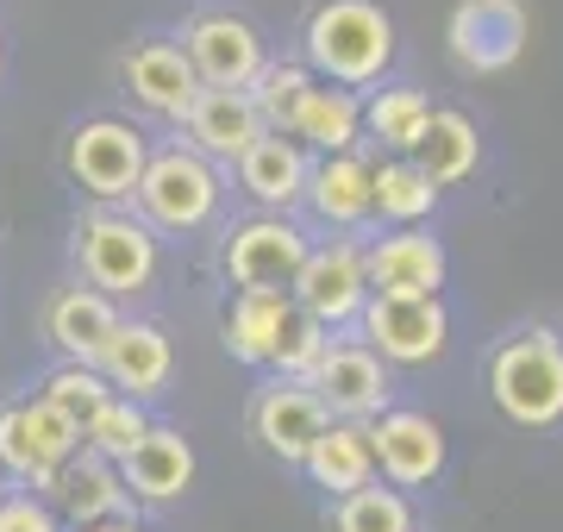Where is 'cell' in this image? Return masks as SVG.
I'll return each instance as SVG.
<instances>
[{
  "instance_id": "cell-15",
  "label": "cell",
  "mask_w": 563,
  "mask_h": 532,
  "mask_svg": "<svg viewBox=\"0 0 563 532\" xmlns=\"http://www.w3.org/2000/svg\"><path fill=\"white\" fill-rule=\"evenodd\" d=\"M251 426H257V445L282 464H307V451L320 445V432L332 426L320 408V395L307 383H269L251 408Z\"/></svg>"
},
{
  "instance_id": "cell-34",
  "label": "cell",
  "mask_w": 563,
  "mask_h": 532,
  "mask_svg": "<svg viewBox=\"0 0 563 532\" xmlns=\"http://www.w3.org/2000/svg\"><path fill=\"white\" fill-rule=\"evenodd\" d=\"M325 345H332V339H325V326L313 320V313L295 308L288 320H282V339H276L269 369H282V383H307V376H313V364L325 357Z\"/></svg>"
},
{
  "instance_id": "cell-21",
  "label": "cell",
  "mask_w": 563,
  "mask_h": 532,
  "mask_svg": "<svg viewBox=\"0 0 563 532\" xmlns=\"http://www.w3.org/2000/svg\"><path fill=\"white\" fill-rule=\"evenodd\" d=\"M113 332H120V308L101 288H63L51 301V339H57V351L69 364H101Z\"/></svg>"
},
{
  "instance_id": "cell-1",
  "label": "cell",
  "mask_w": 563,
  "mask_h": 532,
  "mask_svg": "<svg viewBox=\"0 0 563 532\" xmlns=\"http://www.w3.org/2000/svg\"><path fill=\"white\" fill-rule=\"evenodd\" d=\"M395 63V20L376 0H320L307 20V69L339 88L376 82Z\"/></svg>"
},
{
  "instance_id": "cell-24",
  "label": "cell",
  "mask_w": 563,
  "mask_h": 532,
  "mask_svg": "<svg viewBox=\"0 0 563 532\" xmlns=\"http://www.w3.org/2000/svg\"><path fill=\"white\" fill-rule=\"evenodd\" d=\"M288 313H295V295H282V288H239V301L225 313V351L239 364H269Z\"/></svg>"
},
{
  "instance_id": "cell-13",
  "label": "cell",
  "mask_w": 563,
  "mask_h": 532,
  "mask_svg": "<svg viewBox=\"0 0 563 532\" xmlns=\"http://www.w3.org/2000/svg\"><path fill=\"white\" fill-rule=\"evenodd\" d=\"M363 264H369V295L388 301H439L444 288V245L420 225L388 232L376 251H363Z\"/></svg>"
},
{
  "instance_id": "cell-37",
  "label": "cell",
  "mask_w": 563,
  "mask_h": 532,
  "mask_svg": "<svg viewBox=\"0 0 563 532\" xmlns=\"http://www.w3.org/2000/svg\"><path fill=\"white\" fill-rule=\"evenodd\" d=\"M0 501H7V489H0Z\"/></svg>"
},
{
  "instance_id": "cell-28",
  "label": "cell",
  "mask_w": 563,
  "mask_h": 532,
  "mask_svg": "<svg viewBox=\"0 0 563 532\" xmlns=\"http://www.w3.org/2000/svg\"><path fill=\"white\" fill-rule=\"evenodd\" d=\"M357 132H363V107L351 88H313L301 107V120H295V144H313L325 157H344V151H357Z\"/></svg>"
},
{
  "instance_id": "cell-26",
  "label": "cell",
  "mask_w": 563,
  "mask_h": 532,
  "mask_svg": "<svg viewBox=\"0 0 563 532\" xmlns=\"http://www.w3.org/2000/svg\"><path fill=\"white\" fill-rule=\"evenodd\" d=\"M413 164H420L439 188L463 182V176H476V164H483V132L463 120V113H451V107H444V113H432V125H426Z\"/></svg>"
},
{
  "instance_id": "cell-27",
  "label": "cell",
  "mask_w": 563,
  "mask_h": 532,
  "mask_svg": "<svg viewBox=\"0 0 563 532\" xmlns=\"http://www.w3.org/2000/svg\"><path fill=\"white\" fill-rule=\"evenodd\" d=\"M369 188H376V213H383L388 225H420L432 207H439V195L444 188L426 176L413 157H388V164H376L369 169Z\"/></svg>"
},
{
  "instance_id": "cell-7",
  "label": "cell",
  "mask_w": 563,
  "mask_h": 532,
  "mask_svg": "<svg viewBox=\"0 0 563 532\" xmlns=\"http://www.w3.org/2000/svg\"><path fill=\"white\" fill-rule=\"evenodd\" d=\"M295 308L313 313L325 332L332 326H351V320H363V308H369V264H363V251L351 245V239H332V245L307 251L301 276H295Z\"/></svg>"
},
{
  "instance_id": "cell-4",
  "label": "cell",
  "mask_w": 563,
  "mask_h": 532,
  "mask_svg": "<svg viewBox=\"0 0 563 532\" xmlns=\"http://www.w3.org/2000/svg\"><path fill=\"white\" fill-rule=\"evenodd\" d=\"M76 257H81L88 288H101V295H139V288H151V276H157V239H151V225L125 220V213H95V220H81Z\"/></svg>"
},
{
  "instance_id": "cell-19",
  "label": "cell",
  "mask_w": 563,
  "mask_h": 532,
  "mask_svg": "<svg viewBox=\"0 0 563 532\" xmlns=\"http://www.w3.org/2000/svg\"><path fill=\"white\" fill-rule=\"evenodd\" d=\"M125 88L139 95V107H151L163 120H188V107L201 101V76L181 44H139L125 57Z\"/></svg>"
},
{
  "instance_id": "cell-23",
  "label": "cell",
  "mask_w": 563,
  "mask_h": 532,
  "mask_svg": "<svg viewBox=\"0 0 563 532\" xmlns=\"http://www.w3.org/2000/svg\"><path fill=\"white\" fill-rule=\"evenodd\" d=\"M307 207L320 213L325 225H357L376 213V188H369V164L357 151L344 157H320L313 176H307Z\"/></svg>"
},
{
  "instance_id": "cell-14",
  "label": "cell",
  "mask_w": 563,
  "mask_h": 532,
  "mask_svg": "<svg viewBox=\"0 0 563 532\" xmlns=\"http://www.w3.org/2000/svg\"><path fill=\"white\" fill-rule=\"evenodd\" d=\"M369 451H376V470L401 489H420L444 470V432L432 413H413V408H395L369 426Z\"/></svg>"
},
{
  "instance_id": "cell-9",
  "label": "cell",
  "mask_w": 563,
  "mask_h": 532,
  "mask_svg": "<svg viewBox=\"0 0 563 532\" xmlns=\"http://www.w3.org/2000/svg\"><path fill=\"white\" fill-rule=\"evenodd\" d=\"M307 239L295 220H282V213H257V220H244L232 239H225V269H232V282L239 288H295L307 264Z\"/></svg>"
},
{
  "instance_id": "cell-5",
  "label": "cell",
  "mask_w": 563,
  "mask_h": 532,
  "mask_svg": "<svg viewBox=\"0 0 563 532\" xmlns=\"http://www.w3.org/2000/svg\"><path fill=\"white\" fill-rule=\"evenodd\" d=\"M81 451V426L69 413H57L51 401H13L0 408V464L13 476H25L32 489H51L57 470Z\"/></svg>"
},
{
  "instance_id": "cell-2",
  "label": "cell",
  "mask_w": 563,
  "mask_h": 532,
  "mask_svg": "<svg viewBox=\"0 0 563 532\" xmlns=\"http://www.w3.org/2000/svg\"><path fill=\"white\" fill-rule=\"evenodd\" d=\"M488 395L514 426H558L563 420V339L551 326L514 332L488 357Z\"/></svg>"
},
{
  "instance_id": "cell-10",
  "label": "cell",
  "mask_w": 563,
  "mask_h": 532,
  "mask_svg": "<svg viewBox=\"0 0 563 532\" xmlns=\"http://www.w3.org/2000/svg\"><path fill=\"white\" fill-rule=\"evenodd\" d=\"M307 389L320 395L325 420H383L388 408V369L369 345H325V357L313 364Z\"/></svg>"
},
{
  "instance_id": "cell-20",
  "label": "cell",
  "mask_w": 563,
  "mask_h": 532,
  "mask_svg": "<svg viewBox=\"0 0 563 532\" xmlns=\"http://www.w3.org/2000/svg\"><path fill=\"white\" fill-rule=\"evenodd\" d=\"M307 176H313L307 151L295 138H282V132H263V138L239 157L244 195L257 207H269V213H288L295 201H307Z\"/></svg>"
},
{
  "instance_id": "cell-8",
  "label": "cell",
  "mask_w": 563,
  "mask_h": 532,
  "mask_svg": "<svg viewBox=\"0 0 563 532\" xmlns=\"http://www.w3.org/2000/svg\"><path fill=\"white\" fill-rule=\"evenodd\" d=\"M181 51H188V63H195L201 88H232V95H251L257 76L269 69V63H263L257 25L239 20V13H201V20L188 25Z\"/></svg>"
},
{
  "instance_id": "cell-16",
  "label": "cell",
  "mask_w": 563,
  "mask_h": 532,
  "mask_svg": "<svg viewBox=\"0 0 563 532\" xmlns=\"http://www.w3.org/2000/svg\"><path fill=\"white\" fill-rule=\"evenodd\" d=\"M181 125H188V144L201 151L207 164H213V157L239 164L244 151L269 132L263 113H257V101H251V95H232V88H201V101L188 107Z\"/></svg>"
},
{
  "instance_id": "cell-22",
  "label": "cell",
  "mask_w": 563,
  "mask_h": 532,
  "mask_svg": "<svg viewBox=\"0 0 563 532\" xmlns=\"http://www.w3.org/2000/svg\"><path fill=\"white\" fill-rule=\"evenodd\" d=\"M51 501H57L76 527H101V520H120L125 508V483L120 470L107 464V457H95V451L81 445L69 464L57 470V483H51Z\"/></svg>"
},
{
  "instance_id": "cell-6",
  "label": "cell",
  "mask_w": 563,
  "mask_h": 532,
  "mask_svg": "<svg viewBox=\"0 0 563 532\" xmlns=\"http://www.w3.org/2000/svg\"><path fill=\"white\" fill-rule=\"evenodd\" d=\"M144 132L125 120H88L69 132V176H76L95 201H120V195H139L144 182Z\"/></svg>"
},
{
  "instance_id": "cell-30",
  "label": "cell",
  "mask_w": 563,
  "mask_h": 532,
  "mask_svg": "<svg viewBox=\"0 0 563 532\" xmlns=\"http://www.w3.org/2000/svg\"><path fill=\"white\" fill-rule=\"evenodd\" d=\"M320 88V76L307 69V63H269L257 76V88H251V101H257L263 125L269 132H282V138H295V120H301L307 95Z\"/></svg>"
},
{
  "instance_id": "cell-29",
  "label": "cell",
  "mask_w": 563,
  "mask_h": 532,
  "mask_svg": "<svg viewBox=\"0 0 563 532\" xmlns=\"http://www.w3.org/2000/svg\"><path fill=\"white\" fill-rule=\"evenodd\" d=\"M363 125H369V138L383 144V151L413 157L426 125H432V101H426L420 88H376V101L363 107Z\"/></svg>"
},
{
  "instance_id": "cell-11",
  "label": "cell",
  "mask_w": 563,
  "mask_h": 532,
  "mask_svg": "<svg viewBox=\"0 0 563 532\" xmlns=\"http://www.w3.org/2000/svg\"><path fill=\"white\" fill-rule=\"evenodd\" d=\"M526 51V7L520 0H463L451 13V57L470 76H495Z\"/></svg>"
},
{
  "instance_id": "cell-32",
  "label": "cell",
  "mask_w": 563,
  "mask_h": 532,
  "mask_svg": "<svg viewBox=\"0 0 563 532\" xmlns=\"http://www.w3.org/2000/svg\"><path fill=\"white\" fill-rule=\"evenodd\" d=\"M144 432H151V420H144L139 401H125V395H113L95 420H88V432H81V445L95 451V457H107V464H120L125 451L139 445Z\"/></svg>"
},
{
  "instance_id": "cell-33",
  "label": "cell",
  "mask_w": 563,
  "mask_h": 532,
  "mask_svg": "<svg viewBox=\"0 0 563 532\" xmlns=\"http://www.w3.org/2000/svg\"><path fill=\"white\" fill-rule=\"evenodd\" d=\"M332 520H339V532H413V508L395 489H376V483L344 495Z\"/></svg>"
},
{
  "instance_id": "cell-3",
  "label": "cell",
  "mask_w": 563,
  "mask_h": 532,
  "mask_svg": "<svg viewBox=\"0 0 563 532\" xmlns=\"http://www.w3.org/2000/svg\"><path fill=\"white\" fill-rule=\"evenodd\" d=\"M139 207H144V220L163 225V232H195V225H207L213 207H220V176H213V164H207L195 144L157 151V157L144 164Z\"/></svg>"
},
{
  "instance_id": "cell-31",
  "label": "cell",
  "mask_w": 563,
  "mask_h": 532,
  "mask_svg": "<svg viewBox=\"0 0 563 532\" xmlns=\"http://www.w3.org/2000/svg\"><path fill=\"white\" fill-rule=\"evenodd\" d=\"M44 401H51L57 413H69V420L88 432V420L113 401V383L101 376V364H63L57 376L44 383Z\"/></svg>"
},
{
  "instance_id": "cell-18",
  "label": "cell",
  "mask_w": 563,
  "mask_h": 532,
  "mask_svg": "<svg viewBox=\"0 0 563 532\" xmlns=\"http://www.w3.org/2000/svg\"><path fill=\"white\" fill-rule=\"evenodd\" d=\"M169 369H176V351H169L163 326H151V320H120L113 345L101 351V376L113 383V395H125V401L157 395L163 383H169Z\"/></svg>"
},
{
  "instance_id": "cell-17",
  "label": "cell",
  "mask_w": 563,
  "mask_h": 532,
  "mask_svg": "<svg viewBox=\"0 0 563 532\" xmlns=\"http://www.w3.org/2000/svg\"><path fill=\"white\" fill-rule=\"evenodd\" d=\"M113 470H120L125 495H139V501H176L195 483V445L176 426H151Z\"/></svg>"
},
{
  "instance_id": "cell-35",
  "label": "cell",
  "mask_w": 563,
  "mask_h": 532,
  "mask_svg": "<svg viewBox=\"0 0 563 532\" xmlns=\"http://www.w3.org/2000/svg\"><path fill=\"white\" fill-rule=\"evenodd\" d=\"M0 532H57V513L32 501V495H7L0 501Z\"/></svg>"
},
{
  "instance_id": "cell-25",
  "label": "cell",
  "mask_w": 563,
  "mask_h": 532,
  "mask_svg": "<svg viewBox=\"0 0 563 532\" xmlns=\"http://www.w3.org/2000/svg\"><path fill=\"white\" fill-rule=\"evenodd\" d=\"M307 476L320 483V489H332L344 501V495L369 489V476H376V451H369V426H351V420H332V426L320 432V445L307 451Z\"/></svg>"
},
{
  "instance_id": "cell-12",
  "label": "cell",
  "mask_w": 563,
  "mask_h": 532,
  "mask_svg": "<svg viewBox=\"0 0 563 532\" xmlns=\"http://www.w3.org/2000/svg\"><path fill=\"white\" fill-rule=\"evenodd\" d=\"M363 332H369V351L383 364H432V357H444L451 320H444L439 301H388V295H369Z\"/></svg>"
},
{
  "instance_id": "cell-36",
  "label": "cell",
  "mask_w": 563,
  "mask_h": 532,
  "mask_svg": "<svg viewBox=\"0 0 563 532\" xmlns=\"http://www.w3.org/2000/svg\"><path fill=\"white\" fill-rule=\"evenodd\" d=\"M81 532H139V527H132V520L120 513V520H101V527H81Z\"/></svg>"
}]
</instances>
